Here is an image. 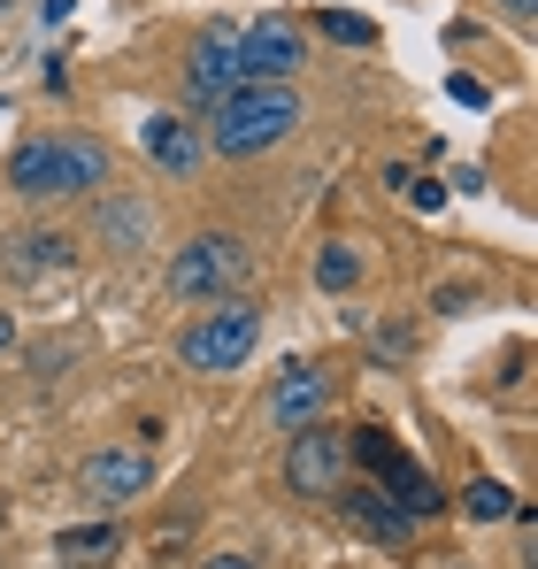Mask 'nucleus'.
<instances>
[{
	"label": "nucleus",
	"mask_w": 538,
	"mask_h": 569,
	"mask_svg": "<svg viewBox=\"0 0 538 569\" xmlns=\"http://www.w3.org/2000/svg\"><path fill=\"white\" fill-rule=\"evenodd\" d=\"M16 192L31 200H78V192L108 186V147L86 139V131H62V139H23L16 162H8Z\"/></svg>",
	"instance_id": "obj_1"
},
{
	"label": "nucleus",
	"mask_w": 538,
	"mask_h": 569,
	"mask_svg": "<svg viewBox=\"0 0 538 569\" xmlns=\"http://www.w3.org/2000/svg\"><path fill=\"white\" fill-rule=\"evenodd\" d=\"M292 123H300V93L277 86V78H262V86H239V93L216 100L208 147H216V154H269Z\"/></svg>",
	"instance_id": "obj_2"
},
{
	"label": "nucleus",
	"mask_w": 538,
	"mask_h": 569,
	"mask_svg": "<svg viewBox=\"0 0 538 569\" xmlns=\"http://www.w3.org/2000/svg\"><path fill=\"white\" fill-rule=\"evenodd\" d=\"M347 462H361V470L377 477V492H385V500H392L408 523H431V516L447 508V500H439V485L416 470V462H408V455H400L385 431H355V439H347Z\"/></svg>",
	"instance_id": "obj_3"
},
{
	"label": "nucleus",
	"mask_w": 538,
	"mask_h": 569,
	"mask_svg": "<svg viewBox=\"0 0 538 569\" xmlns=\"http://www.w3.org/2000/svg\"><path fill=\"white\" fill-rule=\"evenodd\" d=\"M239 278H247V247H239L231 231L185 239L178 262H170V292H178V300H223V292H239Z\"/></svg>",
	"instance_id": "obj_4"
},
{
	"label": "nucleus",
	"mask_w": 538,
	"mask_h": 569,
	"mask_svg": "<svg viewBox=\"0 0 538 569\" xmlns=\"http://www.w3.org/2000/svg\"><path fill=\"white\" fill-rule=\"evenodd\" d=\"M255 339H262V316L239 300V308H208L200 323H185L178 355H185V370H239L255 355Z\"/></svg>",
	"instance_id": "obj_5"
},
{
	"label": "nucleus",
	"mask_w": 538,
	"mask_h": 569,
	"mask_svg": "<svg viewBox=\"0 0 538 569\" xmlns=\"http://www.w3.org/2000/svg\"><path fill=\"white\" fill-rule=\"evenodd\" d=\"M185 86H192V100H208V108H216L223 93H239V86H262L255 62H247V47H239V23H208V31L192 39Z\"/></svg>",
	"instance_id": "obj_6"
},
{
	"label": "nucleus",
	"mask_w": 538,
	"mask_h": 569,
	"mask_svg": "<svg viewBox=\"0 0 538 569\" xmlns=\"http://www.w3.org/2000/svg\"><path fill=\"white\" fill-rule=\"evenodd\" d=\"M339 477H347V439L308 423V431L292 439V455H285V485H292V492H339Z\"/></svg>",
	"instance_id": "obj_7"
},
{
	"label": "nucleus",
	"mask_w": 538,
	"mask_h": 569,
	"mask_svg": "<svg viewBox=\"0 0 538 569\" xmlns=\"http://www.w3.org/2000/svg\"><path fill=\"white\" fill-rule=\"evenodd\" d=\"M239 47H247V62H255V78H292L300 70V31L285 23V16H255V23H239Z\"/></svg>",
	"instance_id": "obj_8"
},
{
	"label": "nucleus",
	"mask_w": 538,
	"mask_h": 569,
	"mask_svg": "<svg viewBox=\"0 0 538 569\" xmlns=\"http://www.w3.org/2000/svg\"><path fill=\"white\" fill-rule=\"evenodd\" d=\"M147 485H155V462H147L139 447H108V455L86 462V492L92 500H131V492H147Z\"/></svg>",
	"instance_id": "obj_9"
},
{
	"label": "nucleus",
	"mask_w": 538,
	"mask_h": 569,
	"mask_svg": "<svg viewBox=\"0 0 538 569\" xmlns=\"http://www.w3.org/2000/svg\"><path fill=\"white\" fill-rule=\"evenodd\" d=\"M147 162L185 178V170L200 162V131H192L185 116H147Z\"/></svg>",
	"instance_id": "obj_10"
},
{
	"label": "nucleus",
	"mask_w": 538,
	"mask_h": 569,
	"mask_svg": "<svg viewBox=\"0 0 538 569\" xmlns=\"http://www.w3.org/2000/svg\"><path fill=\"white\" fill-rule=\"evenodd\" d=\"M339 508L355 516L361 531H377L385 547H400V539H408V516H400V508H392V500H385L377 485H347V492H339Z\"/></svg>",
	"instance_id": "obj_11"
},
{
	"label": "nucleus",
	"mask_w": 538,
	"mask_h": 569,
	"mask_svg": "<svg viewBox=\"0 0 538 569\" xmlns=\"http://www.w3.org/2000/svg\"><path fill=\"white\" fill-rule=\"evenodd\" d=\"M316 408H323V378H316V370H285V378H277L269 416H277L285 431H308V423H316Z\"/></svg>",
	"instance_id": "obj_12"
},
{
	"label": "nucleus",
	"mask_w": 538,
	"mask_h": 569,
	"mask_svg": "<svg viewBox=\"0 0 538 569\" xmlns=\"http://www.w3.org/2000/svg\"><path fill=\"white\" fill-rule=\"evenodd\" d=\"M70 254H78V247H70L62 231H23V239L8 247V270H16V278H39V270H62Z\"/></svg>",
	"instance_id": "obj_13"
},
{
	"label": "nucleus",
	"mask_w": 538,
	"mask_h": 569,
	"mask_svg": "<svg viewBox=\"0 0 538 569\" xmlns=\"http://www.w3.org/2000/svg\"><path fill=\"white\" fill-rule=\"evenodd\" d=\"M116 547H123L116 523H70V531H54V562H108Z\"/></svg>",
	"instance_id": "obj_14"
},
{
	"label": "nucleus",
	"mask_w": 538,
	"mask_h": 569,
	"mask_svg": "<svg viewBox=\"0 0 538 569\" xmlns=\"http://www.w3.org/2000/svg\"><path fill=\"white\" fill-rule=\"evenodd\" d=\"M316 284H323V292H355L361 284V254L347 247V239H331V247L316 254Z\"/></svg>",
	"instance_id": "obj_15"
},
{
	"label": "nucleus",
	"mask_w": 538,
	"mask_h": 569,
	"mask_svg": "<svg viewBox=\"0 0 538 569\" xmlns=\"http://www.w3.org/2000/svg\"><path fill=\"white\" fill-rule=\"evenodd\" d=\"M461 516H477V523H500V516H516V492H508V485H492V477H477V485L461 492Z\"/></svg>",
	"instance_id": "obj_16"
},
{
	"label": "nucleus",
	"mask_w": 538,
	"mask_h": 569,
	"mask_svg": "<svg viewBox=\"0 0 538 569\" xmlns=\"http://www.w3.org/2000/svg\"><path fill=\"white\" fill-rule=\"evenodd\" d=\"M323 39H339V47H369L377 31H369V16H347V8H323Z\"/></svg>",
	"instance_id": "obj_17"
},
{
	"label": "nucleus",
	"mask_w": 538,
	"mask_h": 569,
	"mask_svg": "<svg viewBox=\"0 0 538 569\" xmlns=\"http://www.w3.org/2000/svg\"><path fill=\"white\" fill-rule=\"evenodd\" d=\"M100 231L131 247V239H147V216H139V208H116V200H108V208H100Z\"/></svg>",
	"instance_id": "obj_18"
},
{
	"label": "nucleus",
	"mask_w": 538,
	"mask_h": 569,
	"mask_svg": "<svg viewBox=\"0 0 538 569\" xmlns=\"http://www.w3.org/2000/svg\"><path fill=\"white\" fill-rule=\"evenodd\" d=\"M408 208H424V216H431V208H447V186H439V178H408Z\"/></svg>",
	"instance_id": "obj_19"
},
{
	"label": "nucleus",
	"mask_w": 538,
	"mask_h": 569,
	"mask_svg": "<svg viewBox=\"0 0 538 569\" xmlns=\"http://www.w3.org/2000/svg\"><path fill=\"white\" fill-rule=\"evenodd\" d=\"M447 93L461 100V108H492V93H485L477 78H461V70H454V78H447Z\"/></svg>",
	"instance_id": "obj_20"
},
{
	"label": "nucleus",
	"mask_w": 538,
	"mask_h": 569,
	"mask_svg": "<svg viewBox=\"0 0 538 569\" xmlns=\"http://www.w3.org/2000/svg\"><path fill=\"white\" fill-rule=\"evenodd\" d=\"M70 8H78V0H39V16H47V23H62Z\"/></svg>",
	"instance_id": "obj_21"
},
{
	"label": "nucleus",
	"mask_w": 538,
	"mask_h": 569,
	"mask_svg": "<svg viewBox=\"0 0 538 569\" xmlns=\"http://www.w3.org/2000/svg\"><path fill=\"white\" fill-rule=\"evenodd\" d=\"M208 569H255V562H247V555H216Z\"/></svg>",
	"instance_id": "obj_22"
},
{
	"label": "nucleus",
	"mask_w": 538,
	"mask_h": 569,
	"mask_svg": "<svg viewBox=\"0 0 538 569\" xmlns=\"http://www.w3.org/2000/svg\"><path fill=\"white\" fill-rule=\"evenodd\" d=\"M8 347H16V323H8V316H0V355H8Z\"/></svg>",
	"instance_id": "obj_23"
},
{
	"label": "nucleus",
	"mask_w": 538,
	"mask_h": 569,
	"mask_svg": "<svg viewBox=\"0 0 538 569\" xmlns=\"http://www.w3.org/2000/svg\"><path fill=\"white\" fill-rule=\"evenodd\" d=\"M500 8H508V16H531V0H500Z\"/></svg>",
	"instance_id": "obj_24"
}]
</instances>
